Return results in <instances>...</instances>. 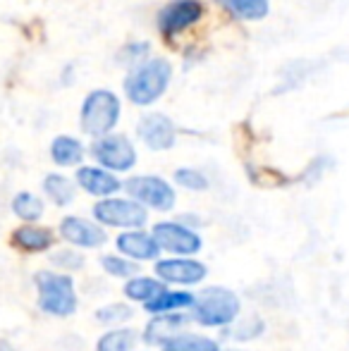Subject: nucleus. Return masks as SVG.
Here are the masks:
<instances>
[{
    "label": "nucleus",
    "instance_id": "4be33fe9",
    "mask_svg": "<svg viewBox=\"0 0 349 351\" xmlns=\"http://www.w3.org/2000/svg\"><path fill=\"white\" fill-rule=\"evenodd\" d=\"M218 3L239 19H263L268 14V0H218Z\"/></svg>",
    "mask_w": 349,
    "mask_h": 351
},
{
    "label": "nucleus",
    "instance_id": "bb28decb",
    "mask_svg": "<svg viewBox=\"0 0 349 351\" xmlns=\"http://www.w3.org/2000/svg\"><path fill=\"white\" fill-rule=\"evenodd\" d=\"M51 261L65 275L67 273H75V270H80L82 265H84V256H82L80 251H75V249H60V251H56V254L51 256Z\"/></svg>",
    "mask_w": 349,
    "mask_h": 351
},
{
    "label": "nucleus",
    "instance_id": "f257e3e1",
    "mask_svg": "<svg viewBox=\"0 0 349 351\" xmlns=\"http://www.w3.org/2000/svg\"><path fill=\"white\" fill-rule=\"evenodd\" d=\"M170 77H173V67L165 58H154V60L144 62V65L134 67L125 79V91L127 98L136 106H149V103L158 101L163 91L168 88Z\"/></svg>",
    "mask_w": 349,
    "mask_h": 351
},
{
    "label": "nucleus",
    "instance_id": "dca6fc26",
    "mask_svg": "<svg viewBox=\"0 0 349 351\" xmlns=\"http://www.w3.org/2000/svg\"><path fill=\"white\" fill-rule=\"evenodd\" d=\"M56 241V234H53L48 227H36V225H24L19 230H14L12 234V244L17 246L24 254H41V251H48Z\"/></svg>",
    "mask_w": 349,
    "mask_h": 351
},
{
    "label": "nucleus",
    "instance_id": "6ab92c4d",
    "mask_svg": "<svg viewBox=\"0 0 349 351\" xmlns=\"http://www.w3.org/2000/svg\"><path fill=\"white\" fill-rule=\"evenodd\" d=\"M51 158L60 167L80 165L82 158H84V146L72 136H58L51 146Z\"/></svg>",
    "mask_w": 349,
    "mask_h": 351
},
{
    "label": "nucleus",
    "instance_id": "a878e982",
    "mask_svg": "<svg viewBox=\"0 0 349 351\" xmlns=\"http://www.w3.org/2000/svg\"><path fill=\"white\" fill-rule=\"evenodd\" d=\"M175 182L189 191L208 189V180H206V175L201 170H194V167H180V170L175 172Z\"/></svg>",
    "mask_w": 349,
    "mask_h": 351
},
{
    "label": "nucleus",
    "instance_id": "f03ea898",
    "mask_svg": "<svg viewBox=\"0 0 349 351\" xmlns=\"http://www.w3.org/2000/svg\"><path fill=\"white\" fill-rule=\"evenodd\" d=\"M38 291V308L56 318H67L77 311V289L70 275L53 273V270H41L34 278Z\"/></svg>",
    "mask_w": 349,
    "mask_h": 351
},
{
    "label": "nucleus",
    "instance_id": "0eeeda50",
    "mask_svg": "<svg viewBox=\"0 0 349 351\" xmlns=\"http://www.w3.org/2000/svg\"><path fill=\"white\" fill-rule=\"evenodd\" d=\"M125 189L132 196V201L141 204L144 208L170 210L175 206V189L163 177H154V175L132 177L125 184Z\"/></svg>",
    "mask_w": 349,
    "mask_h": 351
},
{
    "label": "nucleus",
    "instance_id": "412c9836",
    "mask_svg": "<svg viewBox=\"0 0 349 351\" xmlns=\"http://www.w3.org/2000/svg\"><path fill=\"white\" fill-rule=\"evenodd\" d=\"M136 339H139L136 332L130 328L108 330V332L96 342V351H134Z\"/></svg>",
    "mask_w": 349,
    "mask_h": 351
},
{
    "label": "nucleus",
    "instance_id": "20e7f679",
    "mask_svg": "<svg viewBox=\"0 0 349 351\" xmlns=\"http://www.w3.org/2000/svg\"><path fill=\"white\" fill-rule=\"evenodd\" d=\"M120 120V101L115 93L98 88L84 98L82 106V130L91 136H108Z\"/></svg>",
    "mask_w": 349,
    "mask_h": 351
},
{
    "label": "nucleus",
    "instance_id": "a211bd4d",
    "mask_svg": "<svg viewBox=\"0 0 349 351\" xmlns=\"http://www.w3.org/2000/svg\"><path fill=\"white\" fill-rule=\"evenodd\" d=\"M163 282L158 278H146V275H134L132 280H127L125 285V296L130 301H139V304H149L151 299H156V296L163 291Z\"/></svg>",
    "mask_w": 349,
    "mask_h": 351
},
{
    "label": "nucleus",
    "instance_id": "7c9ffc66",
    "mask_svg": "<svg viewBox=\"0 0 349 351\" xmlns=\"http://www.w3.org/2000/svg\"><path fill=\"white\" fill-rule=\"evenodd\" d=\"M0 351H17V349L10 347V344H0Z\"/></svg>",
    "mask_w": 349,
    "mask_h": 351
},
{
    "label": "nucleus",
    "instance_id": "6e6552de",
    "mask_svg": "<svg viewBox=\"0 0 349 351\" xmlns=\"http://www.w3.org/2000/svg\"><path fill=\"white\" fill-rule=\"evenodd\" d=\"M93 158L101 162L103 167H108V172H127L134 167L136 162V151L132 146V141L122 134H108L101 136L91 148Z\"/></svg>",
    "mask_w": 349,
    "mask_h": 351
},
{
    "label": "nucleus",
    "instance_id": "2eb2a0df",
    "mask_svg": "<svg viewBox=\"0 0 349 351\" xmlns=\"http://www.w3.org/2000/svg\"><path fill=\"white\" fill-rule=\"evenodd\" d=\"M77 184L91 196L98 199H110L112 194L120 191V180L112 172L103 170V167H80L77 172Z\"/></svg>",
    "mask_w": 349,
    "mask_h": 351
},
{
    "label": "nucleus",
    "instance_id": "f8f14e48",
    "mask_svg": "<svg viewBox=\"0 0 349 351\" xmlns=\"http://www.w3.org/2000/svg\"><path fill=\"white\" fill-rule=\"evenodd\" d=\"M115 246H117V251H120V256L134 261V263L156 261L160 254L154 234L141 232V230H127V232H122V234H117Z\"/></svg>",
    "mask_w": 349,
    "mask_h": 351
},
{
    "label": "nucleus",
    "instance_id": "9d476101",
    "mask_svg": "<svg viewBox=\"0 0 349 351\" xmlns=\"http://www.w3.org/2000/svg\"><path fill=\"white\" fill-rule=\"evenodd\" d=\"M60 237L77 249H98L108 241L106 230L80 215H67L60 222Z\"/></svg>",
    "mask_w": 349,
    "mask_h": 351
},
{
    "label": "nucleus",
    "instance_id": "7ed1b4c3",
    "mask_svg": "<svg viewBox=\"0 0 349 351\" xmlns=\"http://www.w3.org/2000/svg\"><path fill=\"white\" fill-rule=\"evenodd\" d=\"M239 296L228 287H208L194 299L191 318L204 328H225L239 315Z\"/></svg>",
    "mask_w": 349,
    "mask_h": 351
},
{
    "label": "nucleus",
    "instance_id": "ddd939ff",
    "mask_svg": "<svg viewBox=\"0 0 349 351\" xmlns=\"http://www.w3.org/2000/svg\"><path fill=\"white\" fill-rule=\"evenodd\" d=\"M189 323L186 313H165V315H154L151 323L144 330V342L151 347H165L175 337L184 335V328Z\"/></svg>",
    "mask_w": 349,
    "mask_h": 351
},
{
    "label": "nucleus",
    "instance_id": "393cba45",
    "mask_svg": "<svg viewBox=\"0 0 349 351\" xmlns=\"http://www.w3.org/2000/svg\"><path fill=\"white\" fill-rule=\"evenodd\" d=\"M101 268H103V273L110 275V278H125V280H132L136 273H139V268H136L134 261L125 258V256H120V254L103 256Z\"/></svg>",
    "mask_w": 349,
    "mask_h": 351
},
{
    "label": "nucleus",
    "instance_id": "c85d7f7f",
    "mask_svg": "<svg viewBox=\"0 0 349 351\" xmlns=\"http://www.w3.org/2000/svg\"><path fill=\"white\" fill-rule=\"evenodd\" d=\"M263 320L261 318H256V315H254V318H247V320H242V323H237L232 328V337L234 339H242V342H247V339H256L258 335L263 332Z\"/></svg>",
    "mask_w": 349,
    "mask_h": 351
},
{
    "label": "nucleus",
    "instance_id": "9b49d317",
    "mask_svg": "<svg viewBox=\"0 0 349 351\" xmlns=\"http://www.w3.org/2000/svg\"><path fill=\"white\" fill-rule=\"evenodd\" d=\"M201 14H204V8L199 0H173L160 10L158 29L165 36H175V34L184 32L186 27H191Z\"/></svg>",
    "mask_w": 349,
    "mask_h": 351
},
{
    "label": "nucleus",
    "instance_id": "39448f33",
    "mask_svg": "<svg viewBox=\"0 0 349 351\" xmlns=\"http://www.w3.org/2000/svg\"><path fill=\"white\" fill-rule=\"evenodd\" d=\"M93 217L101 225L120 230H139L149 220L144 206L132 199H101L93 206Z\"/></svg>",
    "mask_w": 349,
    "mask_h": 351
},
{
    "label": "nucleus",
    "instance_id": "aec40b11",
    "mask_svg": "<svg viewBox=\"0 0 349 351\" xmlns=\"http://www.w3.org/2000/svg\"><path fill=\"white\" fill-rule=\"evenodd\" d=\"M43 191L56 206H70L75 201V184L65 175H48L43 180Z\"/></svg>",
    "mask_w": 349,
    "mask_h": 351
},
{
    "label": "nucleus",
    "instance_id": "c756f323",
    "mask_svg": "<svg viewBox=\"0 0 349 351\" xmlns=\"http://www.w3.org/2000/svg\"><path fill=\"white\" fill-rule=\"evenodd\" d=\"M146 53H149V43H134V46H127L125 51H122V56H120V60H125V62H130V60H139V58H144Z\"/></svg>",
    "mask_w": 349,
    "mask_h": 351
},
{
    "label": "nucleus",
    "instance_id": "f3484780",
    "mask_svg": "<svg viewBox=\"0 0 349 351\" xmlns=\"http://www.w3.org/2000/svg\"><path fill=\"white\" fill-rule=\"evenodd\" d=\"M194 294L189 291H175V289H163L156 299H151L146 304V311L151 315H165V313H184L186 308L194 306Z\"/></svg>",
    "mask_w": 349,
    "mask_h": 351
},
{
    "label": "nucleus",
    "instance_id": "b1692460",
    "mask_svg": "<svg viewBox=\"0 0 349 351\" xmlns=\"http://www.w3.org/2000/svg\"><path fill=\"white\" fill-rule=\"evenodd\" d=\"M12 213L24 222H36L43 217V201L38 196L29 194V191H22V194L14 196Z\"/></svg>",
    "mask_w": 349,
    "mask_h": 351
},
{
    "label": "nucleus",
    "instance_id": "423d86ee",
    "mask_svg": "<svg viewBox=\"0 0 349 351\" xmlns=\"http://www.w3.org/2000/svg\"><path fill=\"white\" fill-rule=\"evenodd\" d=\"M154 239L158 244L160 251H168L173 256H182V258H191L194 254L201 251V237L196 234L191 227H186L184 222H158L154 227Z\"/></svg>",
    "mask_w": 349,
    "mask_h": 351
},
{
    "label": "nucleus",
    "instance_id": "2f4dec72",
    "mask_svg": "<svg viewBox=\"0 0 349 351\" xmlns=\"http://www.w3.org/2000/svg\"><path fill=\"white\" fill-rule=\"evenodd\" d=\"M230 351H242V349H230Z\"/></svg>",
    "mask_w": 349,
    "mask_h": 351
},
{
    "label": "nucleus",
    "instance_id": "4468645a",
    "mask_svg": "<svg viewBox=\"0 0 349 351\" xmlns=\"http://www.w3.org/2000/svg\"><path fill=\"white\" fill-rule=\"evenodd\" d=\"M139 136L154 151H168L175 143V125L165 115L151 112V115L141 117L139 122Z\"/></svg>",
    "mask_w": 349,
    "mask_h": 351
},
{
    "label": "nucleus",
    "instance_id": "5701e85b",
    "mask_svg": "<svg viewBox=\"0 0 349 351\" xmlns=\"http://www.w3.org/2000/svg\"><path fill=\"white\" fill-rule=\"evenodd\" d=\"M163 351H220V344L210 337H204V335L184 332L170 344H165Z\"/></svg>",
    "mask_w": 349,
    "mask_h": 351
},
{
    "label": "nucleus",
    "instance_id": "1a4fd4ad",
    "mask_svg": "<svg viewBox=\"0 0 349 351\" xmlns=\"http://www.w3.org/2000/svg\"><path fill=\"white\" fill-rule=\"evenodd\" d=\"M206 275H208V268L196 258L173 256V258H163L156 263V278L168 285H199L206 280Z\"/></svg>",
    "mask_w": 349,
    "mask_h": 351
},
{
    "label": "nucleus",
    "instance_id": "cd10ccee",
    "mask_svg": "<svg viewBox=\"0 0 349 351\" xmlns=\"http://www.w3.org/2000/svg\"><path fill=\"white\" fill-rule=\"evenodd\" d=\"M96 318L106 325H117V323H125V320L132 318V308L125 304H108L96 311Z\"/></svg>",
    "mask_w": 349,
    "mask_h": 351
}]
</instances>
